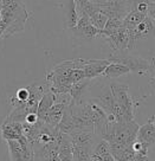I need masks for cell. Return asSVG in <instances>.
Returning <instances> with one entry per match:
<instances>
[{
    "label": "cell",
    "instance_id": "cell-1",
    "mask_svg": "<svg viewBox=\"0 0 155 161\" xmlns=\"http://www.w3.org/2000/svg\"><path fill=\"white\" fill-rule=\"evenodd\" d=\"M0 13L3 21L7 25L3 38H7L23 32L25 29L26 20L30 17V12L26 10L23 0H15L13 4L8 6H1Z\"/></svg>",
    "mask_w": 155,
    "mask_h": 161
},
{
    "label": "cell",
    "instance_id": "cell-2",
    "mask_svg": "<svg viewBox=\"0 0 155 161\" xmlns=\"http://www.w3.org/2000/svg\"><path fill=\"white\" fill-rule=\"evenodd\" d=\"M110 89L113 92V96L122 108L125 113V121H133L135 119V103L133 97L129 95V86L127 84H121L113 82L110 84Z\"/></svg>",
    "mask_w": 155,
    "mask_h": 161
},
{
    "label": "cell",
    "instance_id": "cell-3",
    "mask_svg": "<svg viewBox=\"0 0 155 161\" xmlns=\"http://www.w3.org/2000/svg\"><path fill=\"white\" fill-rule=\"evenodd\" d=\"M110 62L120 63L129 68L130 72H137L139 75H146L148 74L149 69V60L139 57V56L129 55L128 51H119L113 52L108 58Z\"/></svg>",
    "mask_w": 155,
    "mask_h": 161
},
{
    "label": "cell",
    "instance_id": "cell-4",
    "mask_svg": "<svg viewBox=\"0 0 155 161\" xmlns=\"http://www.w3.org/2000/svg\"><path fill=\"white\" fill-rule=\"evenodd\" d=\"M96 134L94 131H88V130H75L70 134L71 142L74 146L84 148L86 151L92 153L94 147L97 143L95 140Z\"/></svg>",
    "mask_w": 155,
    "mask_h": 161
},
{
    "label": "cell",
    "instance_id": "cell-5",
    "mask_svg": "<svg viewBox=\"0 0 155 161\" xmlns=\"http://www.w3.org/2000/svg\"><path fill=\"white\" fill-rule=\"evenodd\" d=\"M107 43L113 49L114 52L119 51H127L128 49V43H129V32L125 26L121 27L120 30L114 32L113 35L104 37Z\"/></svg>",
    "mask_w": 155,
    "mask_h": 161
},
{
    "label": "cell",
    "instance_id": "cell-6",
    "mask_svg": "<svg viewBox=\"0 0 155 161\" xmlns=\"http://www.w3.org/2000/svg\"><path fill=\"white\" fill-rule=\"evenodd\" d=\"M109 59H85L83 71L85 74V78L95 80L96 77L103 75L105 68L109 65Z\"/></svg>",
    "mask_w": 155,
    "mask_h": 161
},
{
    "label": "cell",
    "instance_id": "cell-7",
    "mask_svg": "<svg viewBox=\"0 0 155 161\" xmlns=\"http://www.w3.org/2000/svg\"><path fill=\"white\" fill-rule=\"evenodd\" d=\"M83 10L85 11V13L89 15V18H90V21L91 24L97 27L98 30H103L105 27V24H107V21H108V17L100 10V7L98 5H96V4H92V3H88L86 5L83 6Z\"/></svg>",
    "mask_w": 155,
    "mask_h": 161
},
{
    "label": "cell",
    "instance_id": "cell-8",
    "mask_svg": "<svg viewBox=\"0 0 155 161\" xmlns=\"http://www.w3.org/2000/svg\"><path fill=\"white\" fill-rule=\"evenodd\" d=\"M1 137L4 140H18L23 136V122H3L0 126Z\"/></svg>",
    "mask_w": 155,
    "mask_h": 161
},
{
    "label": "cell",
    "instance_id": "cell-9",
    "mask_svg": "<svg viewBox=\"0 0 155 161\" xmlns=\"http://www.w3.org/2000/svg\"><path fill=\"white\" fill-rule=\"evenodd\" d=\"M136 140L143 142L149 147L155 145V126L152 119L147 123H145L143 126L140 127L137 136H136Z\"/></svg>",
    "mask_w": 155,
    "mask_h": 161
},
{
    "label": "cell",
    "instance_id": "cell-10",
    "mask_svg": "<svg viewBox=\"0 0 155 161\" xmlns=\"http://www.w3.org/2000/svg\"><path fill=\"white\" fill-rule=\"evenodd\" d=\"M55 104V94L52 91H47L45 95L42 97L39 104H38V110H37V115H38V121L39 122H44L47 116V113L50 110V108Z\"/></svg>",
    "mask_w": 155,
    "mask_h": 161
},
{
    "label": "cell",
    "instance_id": "cell-11",
    "mask_svg": "<svg viewBox=\"0 0 155 161\" xmlns=\"http://www.w3.org/2000/svg\"><path fill=\"white\" fill-rule=\"evenodd\" d=\"M94 82H95V80L84 78L83 80H80L75 84H72L70 90V95L72 97V103H80L83 95L86 92V90L90 88V86Z\"/></svg>",
    "mask_w": 155,
    "mask_h": 161
},
{
    "label": "cell",
    "instance_id": "cell-12",
    "mask_svg": "<svg viewBox=\"0 0 155 161\" xmlns=\"http://www.w3.org/2000/svg\"><path fill=\"white\" fill-rule=\"evenodd\" d=\"M72 33L78 37V38H84V39H94L96 37L101 36V30L92 25V24H88L85 26H75L70 29Z\"/></svg>",
    "mask_w": 155,
    "mask_h": 161
},
{
    "label": "cell",
    "instance_id": "cell-13",
    "mask_svg": "<svg viewBox=\"0 0 155 161\" xmlns=\"http://www.w3.org/2000/svg\"><path fill=\"white\" fill-rule=\"evenodd\" d=\"M57 130L63 133V134H68L70 135L72 131L76 130L75 128V123H74V119H72V115H71L70 108L66 107V109L64 111V115L62 117L60 122L58 123V126L56 127Z\"/></svg>",
    "mask_w": 155,
    "mask_h": 161
},
{
    "label": "cell",
    "instance_id": "cell-14",
    "mask_svg": "<svg viewBox=\"0 0 155 161\" xmlns=\"http://www.w3.org/2000/svg\"><path fill=\"white\" fill-rule=\"evenodd\" d=\"M130 70L128 66L123 65V64H120V63H114L111 62L109 65L105 68L104 72H103V76L107 77V78H119L121 76L127 75L129 74Z\"/></svg>",
    "mask_w": 155,
    "mask_h": 161
},
{
    "label": "cell",
    "instance_id": "cell-15",
    "mask_svg": "<svg viewBox=\"0 0 155 161\" xmlns=\"http://www.w3.org/2000/svg\"><path fill=\"white\" fill-rule=\"evenodd\" d=\"M148 14H146V13H142V12H139L137 10H131L127 14L125 19H123V26H125V29L128 31L133 30V29H135L136 26L140 24L142 20L145 19L146 17Z\"/></svg>",
    "mask_w": 155,
    "mask_h": 161
},
{
    "label": "cell",
    "instance_id": "cell-16",
    "mask_svg": "<svg viewBox=\"0 0 155 161\" xmlns=\"http://www.w3.org/2000/svg\"><path fill=\"white\" fill-rule=\"evenodd\" d=\"M65 18H66V26L69 29H72L77 25L78 21V12H77V7H76L75 0H70L68 7H66V12H65Z\"/></svg>",
    "mask_w": 155,
    "mask_h": 161
},
{
    "label": "cell",
    "instance_id": "cell-17",
    "mask_svg": "<svg viewBox=\"0 0 155 161\" xmlns=\"http://www.w3.org/2000/svg\"><path fill=\"white\" fill-rule=\"evenodd\" d=\"M6 142H7V146H8L11 161H25L24 160V155H23V148L18 142V140H8Z\"/></svg>",
    "mask_w": 155,
    "mask_h": 161
},
{
    "label": "cell",
    "instance_id": "cell-18",
    "mask_svg": "<svg viewBox=\"0 0 155 161\" xmlns=\"http://www.w3.org/2000/svg\"><path fill=\"white\" fill-rule=\"evenodd\" d=\"M121 27H123V20L121 19H108L105 27L101 31V35L107 37V36L113 35L114 32L120 30Z\"/></svg>",
    "mask_w": 155,
    "mask_h": 161
},
{
    "label": "cell",
    "instance_id": "cell-19",
    "mask_svg": "<svg viewBox=\"0 0 155 161\" xmlns=\"http://www.w3.org/2000/svg\"><path fill=\"white\" fill-rule=\"evenodd\" d=\"M107 153H110V145L108 143V141H105L104 139H101L95 145V147H94L92 154L101 156L103 155V154H107Z\"/></svg>",
    "mask_w": 155,
    "mask_h": 161
},
{
    "label": "cell",
    "instance_id": "cell-20",
    "mask_svg": "<svg viewBox=\"0 0 155 161\" xmlns=\"http://www.w3.org/2000/svg\"><path fill=\"white\" fill-rule=\"evenodd\" d=\"M85 78V74L83 69H72L69 74V80L71 84H75L80 80H83Z\"/></svg>",
    "mask_w": 155,
    "mask_h": 161
},
{
    "label": "cell",
    "instance_id": "cell-21",
    "mask_svg": "<svg viewBox=\"0 0 155 161\" xmlns=\"http://www.w3.org/2000/svg\"><path fill=\"white\" fill-rule=\"evenodd\" d=\"M55 103H62V104L69 107L72 103V97H71L70 92H68V94H55Z\"/></svg>",
    "mask_w": 155,
    "mask_h": 161
},
{
    "label": "cell",
    "instance_id": "cell-22",
    "mask_svg": "<svg viewBox=\"0 0 155 161\" xmlns=\"http://www.w3.org/2000/svg\"><path fill=\"white\" fill-rule=\"evenodd\" d=\"M14 95L20 102L26 103V102L29 101V98H30V91H29V88H27V86H26V88H20V89L17 90V92H15Z\"/></svg>",
    "mask_w": 155,
    "mask_h": 161
},
{
    "label": "cell",
    "instance_id": "cell-23",
    "mask_svg": "<svg viewBox=\"0 0 155 161\" xmlns=\"http://www.w3.org/2000/svg\"><path fill=\"white\" fill-rule=\"evenodd\" d=\"M148 148L149 147H145L140 152L135 153L133 161H149V159H148Z\"/></svg>",
    "mask_w": 155,
    "mask_h": 161
},
{
    "label": "cell",
    "instance_id": "cell-24",
    "mask_svg": "<svg viewBox=\"0 0 155 161\" xmlns=\"http://www.w3.org/2000/svg\"><path fill=\"white\" fill-rule=\"evenodd\" d=\"M25 122L29 123V125H36L38 122V115H37V113H30V114H27L25 117Z\"/></svg>",
    "mask_w": 155,
    "mask_h": 161
},
{
    "label": "cell",
    "instance_id": "cell-25",
    "mask_svg": "<svg viewBox=\"0 0 155 161\" xmlns=\"http://www.w3.org/2000/svg\"><path fill=\"white\" fill-rule=\"evenodd\" d=\"M135 10H137L139 12H142V13L148 14V3H147V1H142L140 4H137L135 7Z\"/></svg>",
    "mask_w": 155,
    "mask_h": 161
},
{
    "label": "cell",
    "instance_id": "cell-26",
    "mask_svg": "<svg viewBox=\"0 0 155 161\" xmlns=\"http://www.w3.org/2000/svg\"><path fill=\"white\" fill-rule=\"evenodd\" d=\"M148 15L155 24V4L154 3H148Z\"/></svg>",
    "mask_w": 155,
    "mask_h": 161
},
{
    "label": "cell",
    "instance_id": "cell-27",
    "mask_svg": "<svg viewBox=\"0 0 155 161\" xmlns=\"http://www.w3.org/2000/svg\"><path fill=\"white\" fill-rule=\"evenodd\" d=\"M148 74L152 76V78H155V56L149 60V69H148Z\"/></svg>",
    "mask_w": 155,
    "mask_h": 161
},
{
    "label": "cell",
    "instance_id": "cell-28",
    "mask_svg": "<svg viewBox=\"0 0 155 161\" xmlns=\"http://www.w3.org/2000/svg\"><path fill=\"white\" fill-rule=\"evenodd\" d=\"M100 159L102 161H115L114 156L111 155V153H107V154H103V155H101Z\"/></svg>",
    "mask_w": 155,
    "mask_h": 161
},
{
    "label": "cell",
    "instance_id": "cell-29",
    "mask_svg": "<svg viewBox=\"0 0 155 161\" xmlns=\"http://www.w3.org/2000/svg\"><path fill=\"white\" fill-rule=\"evenodd\" d=\"M92 4H96V5H104V4H108V0H89Z\"/></svg>",
    "mask_w": 155,
    "mask_h": 161
},
{
    "label": "cell",
    "instance_id": "cell-30",
    "mask_svg": "<svg viewBox=\"0 0 155 161\" xmlns=\"http://www.w3.org/2000/svg\"><path fill=\"white\" fill-rule=\"evenodd\" d=\"M149 86H150V88H152V90H153V94H154V96H155V78H152V77H150Z\"/></svg>",
    "mask_w": 155,
    "mask_h": 161
},
{
    "label": "cell",
    "instance_id": "cell-31",
    "mask_svg": "<svg viewBox=\"0 0 155 161\" xmlns=\"http://www.w3.org/2000/svg\"><path fill=\"white\" fill-rule=\"evenodd\" d=\"M15 0H3V3H1V6H8L11 4H13Z\"/></svg>",
    "mask_w": 155,
    "mask_h": 161
},
{
    "label": "cell",
    "instance_id": "cell-32",
    "mask_svg": "<svg viewBox=\"0 0 155 161\" xmlns=\"http://www.w3.org/2000/svg\"><path fill=\"white\" fill-rule=\"evenodd\" d=\"M129 1L131 3V5H133V7L135 8L137 4H140V3H142V1H147V0H129Z\"/></svg>",
    "mask_w": 155,
    "mask_h": 161
},
{
    "label": "cell",
    "instance_id": "cell-33",
    "mask_svg": "<svg viewBox=\"0 0 155 161\" xmlns=\"http://www.w3.org/2000/svg\"><path fill=\"white\" fill-rule=\"evenodd\" d=\"M76 3V7H77V11L80 10V8H83V5H82V1L80 0H75Z\"/></svg>",
    "mask_w": 155,
    "mask_h": 161
},
{
    "label": "cell",
    "instance_id": "cell-34",
    "mask_svg": "<svg viewBox=\"0 0 155 161\" xmlns=\"http://www.w3.org/2000/svg\"><path fill=\"white\" fill-rule=\"evenodd\" d=\"M80 1H82V5H83V6L86 5V4L89 3V0H80Z\"/></svg>",
    "mask_w": 155,
    "mask_h": 161
},
{
    "label": "cell",
    "instance_id": "cell-35",
    "mask_svg": "<svg viewBox=\"0 0 155 161\" xmlns=\"http://www.w3.org/2000/svg\"><path fill=\"white\" fill-rule=\"evenodd\" d=\"M147 3H154L155 4V0H147Z\"/></svg>",
    "mask_w": 155,
    "mask_h": 161
},
{
    "label": "cell",
    "instance_id": "cell-36",
    "mask_svg": "<svg viewBox=\"0 0 155 161\" xmlns=\"http://www.w3.org/2000/svg\"><path fill=\"white\" fill-rule=\"evenodd\" d=\"M152 120H153V123H154V126H155V117H152Z\"/></svg>",
    "mask_w": 155,
    "mask_h": 161
},
{
    "label": "cell",
    "instance_id": "cell-37",
    "mask_svg": "<svg viewBox=\"0 0 155 161\" xmlns=\"http://www.w3.org/2000/svg\"><path fill=\"white\" fill-rule=\"evenodd\" d=\"M1 3H3V0H0V7H1Z\"/></svg>",
    "mask_w": 155,
    "mask_h": 161
},
{
    "label": "cell",
    "instance_id": "cell-38",
    "mask_svg": "<svg viewBox=\"0 0 155 161\" xmlns=\"http://www.w3.org/2000/svg\"><path fill=\"white\" fill-rule=\"evenodd\" d=\"M1 20H3V19H1V13H0V21H1Z\"/></svg>",
    "mask_w": 155,
    "mask_h": 161
}]
</instances>
